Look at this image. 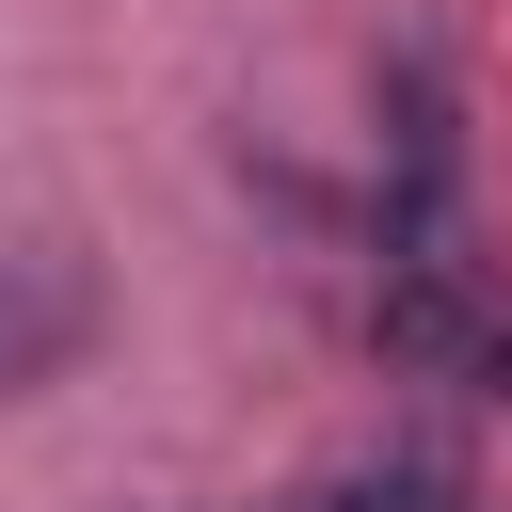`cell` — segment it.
Here are the masks:
<instances>
[{
	"label": "cell",
	"instance_id": "1",
	"mask_svg": "<svg viewBox=\"0 0 512 512\" xmlns=\"http://www.w3.org/2000/svg\"><path fill=\"white\" fill-rule=\"evenodd\" d=\"M64 336H80V288H48V272H0V384H32Z\"/></svg>",
	"mask_w": 512,
	"mask_h": 512
},
{
	"label": "cell",
	"instance_id": "2",
	"mask_svg": "<svg viewBox=\"0 0 512 512\" xmlns=\"http://www.w3.org/2000/svg\"><path fill=\"white\" fill-rule=\"evenodd\" d=\"M304 512H464V480H448V464H352V480H320Z\"/></svg>",
	"mask_w": 512,
	"mask_h": 512
}]
</instances>
